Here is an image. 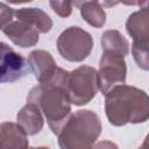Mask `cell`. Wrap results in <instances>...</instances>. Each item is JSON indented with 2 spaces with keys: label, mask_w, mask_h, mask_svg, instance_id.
<instances>
[{
  "label": "cell",
  "mask_w": 149,
  "mask_h": 149,
  "mask_svg": "<svg viewBox=\"0 0 149 149\" xmlns=\"http://www.w3.org/2000/svg\"><path fill=\"white\" fill-rule=\"evenodd\" d=\"M68 76L69 72L66 70L58 68L50 81L34 86L27 95V102L38 106L55 135L71 115L72 102L66 91Z\"/></svg>",
  "instance_id": "6da1fadb"
},
{
  "label": "cell",
  "mask_w": 149,
  "mask_h": 149,
  "mask_svg": "<svg viewBox=\"0 0 149 149\" xmlns=\"http://www.w3.org/2000/svg\"><path fill=\"white\" fill-rule=\"evenodd\" d=\"M105 113L115 127L149 120V95L141 88L121 84L105 94Z\"/></svg>",
  "instance_id": "7a4b0ae2"
},
{
  "label": "cell",
  "mask_w": 149,
  "mask_h": 149,
  "mask_svg": "<svg viewBox=\"0 0 149 149\" xmlns=\"http://www.w3.org/2000/svg\"><path fill=\"white\" fill-rule=\"evenodd\" d=\"M101 133V121L97 113L80 109L71 113L57 133L62 149H88L94 146Z\"/></svg>",
  "instance_id": "3957f363"
},
{
  "label": "cell",
  "mask_w": 149,
  "mask_h": 149,
  "mask_svg": "<svg viewBox=\"0 0 149 149\" xmlns=\"http://www.w3.org/2000/svg\"><path fill=\"white\" fill-rule=\"evenodd\" d=\"M99 90L98 71L90 65H80L69 72L66 91L70 100L76 106L88 104Z\"/></svg>",
  "instance_id": "277c9868"
},
{
  "label": "cell",
  "mask_w": 149,
  "mask_h": 149,
  "mask_svg": "<svg viewBox=\"0 0 149 149\" xmlns=\"http://www.w3.org/2000/svg\"><path fill=\"white\" fill-rule=\"evenodd\" d=\"M93 49V38L90 33L80 27H69L57 38L59 55L69 62H83Z\"/></svg>",
  "instance_id": "5b68a950"
},
{
  "label": "cell",
  "mask_w": 149,
  "mask_h": 149,
  "mask_svg": "<svg viewBox=\"0 0 149 149\" xmlns=\"http://www.w3.org/2000/svg\"><path fill=\"white\" fill-rule=\"evenodd\" d=\"M127 65L122 55L113 51H102L99 62V90L105 95L113 87L125 84Z\"/></svg>",
  "instance_id": "8992f818"
},
{
  "label": "cell",
  "mask_w": 149,
  "mask_h": 149,
  "mask_svg": "<svg viewBox=\"0 0 149 149\" xmlns=\"http://www.w3.org/2000/svg\"><path fill=\"white\" fill-rule=\"evenodd\" d=\"M1 72L0 81L1 83H13L27 74L30 70L28 61L16 52L12 47L1 42Z\"/></svg>",
  "instance_id": "52a82bcc"
},
{
  "label": "cell",
  "mask_w": 149,
  "mask_h": 149,
  "mask_svg": "<svg viewBox=\"0 0 149 149\" xmlns=\"http://www.w3.org/2000/svg\"><path fill=\"white\" fill-rule=\"evenodd\" d=\"M5 26H1V31L17 47L30 48L37 44L40 31L30 23L14 17Z\"/></svg>",
  "instance_id": "ba28073f"
},
{
  "label": "cell",
  "mask_w": 149,
  "mask_h": 149,
  "mask_svg": "<svg viewBox=\"0 0 149 149\" xmlns=\"http://www.w3.org/2000/svg\"><path fill=\"white\" fill-rule=\"evenodd\" d=\"M30 71L38 83H48L56 74L58 66L49 51L34 50L28 56Z\"/></svg>",
  "instance_id": "9c48e42d"
},
{
  "label": "cell",
  "mask_w": 149,
  "mask_h": 149,
  "mask_svg": "<svg viewBox=\"0 0 149 149\" xmlns=\"http://www.w3.org/2000/svg\"><path fill=\"white\" fill-rule=\"evenodd\" d=\"M126 30L133 42L149 44V9L140 8L132 13L126 21Z\"/></svg>",
  "instance_id": "30bf717a"
},
{
  "label": "cell",
  "mask_w": 149,
  "mask_h": 149,
  "mask_svg": "<svg viewBox=\"0 0 149 149\" xmlns=\"http://www.w3.org/2000/svg\"><path fill=\"white\" fill-rule=\"evenodd\" d=\"M43 113L35 104L27 102L16 115L17 123L26 130L28 135H36L44 126Z\"/></svg>",
  "instance_id": "8fae6325"
},
{
  "label": "cell",
  "mask_w": 149,
  "mask_h": 149,
  "mask_svg": "<svg viewBox=\"0 0 149 149\" xmlns=\"http://www.w3.org/2000/svg\"><path fill=\"white\" fill-rule=\"evenodd\" d=\"M28 134L16 122H2L0 125V144L2 148H27Z\"/></svg>",
  "instance_id": "7c38bea8"
},
{
  "label": "cell",
  "mask_w": 149,
  "mask_h": 149,
  "mask_svg": "<svg viewBox=\"0 0 149 149\" xmlns=\"http://www.w3.org/2000/svg\"><path fill=\"white\" fill-rule=\"evenodd\" d=\"M15 17L34 26L40 33H49L52 28V20L40 8H21L15 10Z\"/></svg>",
  "instance_id": "4fadbf2b"
},
{
  "label": "cell",
  "mask_w": 149,
  "mask_h": 149,
  "mask_svg": "<svg viewBox=\"0 0 149 149\" xmlns=\"http://www.w3.org/2000/svg\"><path fill=\"white\" fill-rule=\"evenodd\" d=\"M129 47L128 40L119 30L109 29L101 35V48L104 51H113L125 57L129 54Z\"/></svg>",
  "instance_id": "5bb4252c"
},
{
  "label": "cell",
  "mask_w": 149,
  "mask_h": 149,
  "mask_svg": "<svg viewBox=\"0 0 149 149\" xmlns=\"http://www.w3.org/2000/svg\"><path fill=\"white\" fill-rule=\"evenodd\" d=\"M80 15L91 27L101 28L106 22V13L98 2H87L80 7Z\"/></svg>",
  "instance_id": "9a60e30c"
},
{
  "label": "cell",
  "mask_w": 149,
  "mask_h": 149,
  "mask_svg": "<svg viewBox=\"0 0 149 149\" xmlns=\"http://www.w3.org/2000/svg\"><path fill=\"white\" fill-rule=\"evenodd\" d=\"M132 55L135 63L141 70L149 71V44L133 42Z\"/></svg>",
  "instance_id": "2e32d148"
},
{
  "label": "cell",
  "mask_w": 149,
  "mask_h": 149,
  "mask_svg": "<svg viewBox=\"0 0 149 149\" xmlns=\"http://www.w3.org/2000/svg\"><path fill=\"white\" fill-rule=\"evenodd\" d=\"M49 3L59 17H68L72 13V0H49Z\"/></svg>",
  "instance_id": "e0dca14e"
},
{
  "label": "cell",
  "mask_w": 149,
  "mask_h": 149,
  "mask_svg": "<svg viewBox=\"0 0 149 149\" xmlns=\"http://www.w3.org/2000/svg\"><path fill=\"white\" fill-rule=\"evenodd\" d=\"M15 17V10L8 7L6 3H1V26L7 24Z\"/></svg>",
  "instance_id": "ac0fdd59"
},
{
  "label": "cell",
  "mask_w": 149,
  "mask_h": 149,
  "mask_svg": "<svg viewBox=\"0 0 149 149\" xmlns=\"http://www.w3.org/2000/svg\"><path fill=\"white\" fill-rule=\"evenodd\" d=\"M100 1H101V5H102L104 7H106V8L115 7V6L120 2V0H100Z\"/></svg>",
  "instance_id": "d6986e66"
},
{
  "label": "cell",
  "mask_w": 149,
  "mask_h": 149,
  "mask_svg": "<svg viewBox=\"0 0 149 149\" xmlns=\"http://www.w3.org/2000/svg\"><path fill=\"white\" fill-rule=\"evenodd\" d=\"M87 2H98V0H72V3L77 8H80L83 5H85Z\"/></svg>",
  "instance_id": "ffe728a7"
},
{
  "label": "cell",
  "mask_w": 149,
  "mask_h": 149,
  "mask_svg": "<svg viewBox=\"0 0 149 149\" xmlns=\"http://www.w3.org/2000/svg\"><path fill=\"white\" fill-rule=\"evenodd\" d=\"M120 2L126 6H137L139 5V0H120Z\"/></svg>",
  "instance_id": "44dd1931"
},
{
  "label": "cell",
  "mask_w": 149,
  "mask_h": 149,
  "mask_svg": "<svg viewBox=\"0 0 149 149\" xmlns=\"http://www.w3.org/2000/svg\"><path fill=\"white\" fill-rule=\"evenodd\" d=\"M140 8H146L149 9V0H139V5Z\"/></svg>",
  "instance_id": "7402d4cb"
},
{
  "label": "cell",
  "mask_w": 149,
  "mask_h": 149,
  "mask_svg": "<svg viewBox=\"0 0 149 149\" xmlns=\"http://www.w3.org/2000/svg\"><path fill=\"white\" fill-rule=\"evenodd\" d=\"M8 1L9 3H13V5H20V3H27V2H30L33 0H6Z\"/></svg>",
  "instance_id": "603a6c76"
},
{
  "label": "cell",
  "mask_w": 149,
  "mask_h": 149,
  "mask_svg": "<svg viewBox=\"0 0 149 149\" xmlns=\"http://www.w3.org/2000/svg\"><path fill=\"white\" fill-rule=\"evenodd\" d=\"M141 147H142V148H149V133H148V134H147V136L144 137L143 143L141 144Z\"/></svg>",
  "instance_id": "cb8c5ba5"
}]
</instances>
